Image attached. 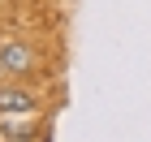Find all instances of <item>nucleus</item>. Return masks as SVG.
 I'll use <instances>...</instances> for the list:
<instances>
[{"mask_svg": "<svg viewBox=\"0 0 151 142\" xmlns=\"http://www.w3.org/2000/svg\"><path fill=\"white\" fill-rule=\"evenodd\" d=\"M0 65L13 78H26V73L35 69V47L26 43V39H0Z\"/></svg>", "mask_w": 151, "mask_h": 142, "instance_id": "1", "label": "nucleus"}, {"mask_svg": "<svg viewBox=\"0 0 151 142\" xmlns=\"http://www.w3.org/2000/svg\"><path fill=\"white\" fill-rule=\"evenodd\" d=\"M0 112H39V103L26 86H0Z\"/></svg>", "mask_w": 151, "mask_h": 142, "instance_id": "2", "label": "nucleus"}]
</instances>
